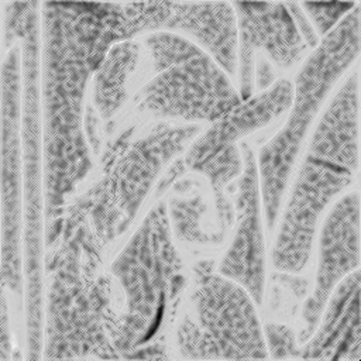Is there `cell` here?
<instances>
[{"mask_svg": "<svg viewBox=\"0 0 361 361\" xmlns=\"http://www.w3.org/2000/svg\"><path fill=\"white\" fill-rule=\"evenodd\" d=\"M39 94L48 210H56L90 168L82 131V99L89 75L106 56L71 4L41 3Z\"/></svg>", "mask_w": 361, "mask_h": 361, "instance_id": "1", "label": "cell"}, {"mask_svg": "<svg viewBox=\"0 0 361 361\" xmlns=\"http://www.w3.org/2000/svg\"><path fill=\"white\" fill-rule=\"evenodd\" d=\"M358 171V72L347 78L324 109L296 175L272 250L278 271L307 264L317 219Z\"/></svg>", "mask_w": 361, "mask_h": 361, "instance_id": "2", "label": "cell"}, {"mask_svg": "<svg viewBox=\"0 0 361 361\" xmlns=\"http://www.w3.org/2000/svg\"><path fill=\"white\" fill-rule=\"evenodd\" d=\"M360 3L324 37L307 56L292 83V104L282 128L259 149L257 169L262 213L274 228L292 168L302 142L327 94L360 52Z\"/></svg>", "mask_w": 361, "mask_h": 361, "instance_id": "3", "label": "cell"}, {"mask_svg": "<svg viewBox=\"0 0 361 361\" xmlns=\"http://www.w3.org/2000/svg\"><path fill=\"white\" fill-rule=\"evenodd\" d=\"M147 47L157 75L135 96L138 110L214 123L240 104L231 76L192 39L157 31L148 35Z\"/></svg>", "mask_w": 361, "mask_h": 361, "instance_id": "4", "label": "cell"}, {"mask_svg": "<svg viewBox=\"0 0 361 361\" xmlns=\"http://www.w3.org/2000/svg\"><path fill=\"white\" fill-rule=\"evenodd\" d=\"M192 295L195 317L178 326V347L186 358H268L257 305L237 282L200 262Z\"/></svg>", "mask_w": 361, "mask_h": 361, "instance_id": "5", "label": "cell"}, {"mask_svg": "<svg viewBox=\"0 0 361 361\" xmlns=\"http://www.w3.org/2000/svg\"><path fill=\"white\" fill-rule=\"evenodd\" d=\"M41 27L32 18L21 38L23 51V162H24V268L27 283V341L31 355L42 351L44 295H42V237H41V94L39 55Z\"/></svg>", "mask_w": 361, "mask_h": 361, "instance_id": "6", "label": "cell"}, {"mask_svg": "<svg viewBox=\"0 0 361 361\" xmlns=\"http://www.w3.org/2000/svg\"><path fill=\"white\" fill-rule=\"evenodd\" d=\"M166 207L157 204L111 265L126 290L127 327L133 337H148L161 314L168 289L175 293L180 261L171 241ZM134 338V344H135Z\"/></svg>", "mask_w": 361, "mask_h": 361, "instance_id": "7", "label": "cell"}, {"mask_svg": "<svg viewBox=\"0 0 361 361\" xmlns=\"http://www.w3.org/2000/svg\"><path fill=\"white\" fill-rule=\"evenodd\" d=\"M1 269L3 285L21 296L23 293V51L21 42L11 45L1 68Z\"/></svg>", "mask_w": 361, "mask_h": 361, "instance_id": "8", "label": "cell"}, {"mask_svg": "<svg viewBox=\"0 0 361 361\" xmlns=\"http://www.w3.org/2000/svg\"><path fill=\"white\" fill-rule=\"evenodd\" d=\"M237 18V66L240 96L254 92L257 51L282 69L296 63L303 52L316 48L320 38L309 23L300 3H231Z\"/></svg>", "mask_w": 361, "mask_h": 361, "instance_id": "9", "label": "cell"}, {"mask_svg": "<svg viewBox=\"0 0 361 361\" xmlns=\"http://www.w3.org/2000/svg\"><path fill=\"white\" fill-rule=\"evenodd\" d=\"M134 34L190 35L233 78L237 73V18L231 3L131 4Z\"/></svg>", "mask_w": 361, "mask_h": 361, "instance_id": "10", "label": "cell"}, {"mask_svg": "<svg viewBox=\"0 0 361 361\" xmlns=\"http://www.w3.org/2000/svg\"><path fill=\"white\" fill-rule=\"evenodd\" d=\"M241 155L244 168L235 188V233L217 272L241 285L255 305L261 306L265 288V241L257 158L247 144L241 145Z\"/></svg>", "mask_w": 361, "mask_h": 361, "instance_id": "11", "label": "cell"}, {"mask_svg": "<svg viewBox=\"0 0 361 361\" xmlns=\"http://www.w3.org/2000/svg\"><path fill=\"white\" fill-rule=\"evenodd\" d=\"M355 269H360V195L357 190L344 195L322 226L316 283L303 306L305 326L299 334L300 344L314 331L333 289Z\"/></svg>", "mask_w": 361, "mask_h": 361, "instance_id": "12", "label": "cell"}, {"mask_svg": "<svg viewBox=\"0 0 361 361\" xmlns=\"http://www.w3.org/2000/svg\"><path fill=\"white\" fill-rule=\"evenodd\" d=\"M83 293L68 269L55 278L48 306L47 357H72L73 351H96V345H103V326Z\"/></svg>", "mask_w": 361, "mask_h": 361, "instance_id": "13", "label": "cell"}, {"mask_svg": "<svg viewBox=\"0 0 361 361\" xmlns=\"http://www.w3.org/2000/svg\"><path fill=\"white\" fill-rule=\"evenodd\" d=\"M299 358H361L360 269L333 289L314 331L300 347Z\"/></svg>", "mask_w": 361, "mask_h": 361, "instance_id": "14", "label": "cell"}, {"mask_svg": "<svg viewBox=\"0 0 361 361\" xmlns=\"http://www.w3.org/2000/svg\"><path fill=\"white\" fill-rule=\"evenodd\" d=\"M292 82L281 79L274 82L258 94L241 100L233 110L212 124V127L196 140L185 155V165L190 169L217 152L235 144L240 138L267 126L292 104Z\"/></svg>", "mask_w": 361, "mask_h": 361, "instance_id": "15", "label": "cell"}, {"mask_svg": "<svg viewBox=\"0 0 361 361\" xmlns=\"http://www.w3.org/2000/svg\"><path fill=\"white\" fill-rule=\"evenodd\" d=\"M138 59V47L133 41L114 44L94 71V104L102 117H111L126 100V82Z\"/></svg>", "mask_w": 361, "mask_h": 361, "instance_id": "16", "label": "cell"}, {"mask_svg": "<svg viewBox=\"0 0 361 361\" xmlns=\"http://www.w3.org/2000/svg\"><path fill=\"white\" fill-rule=\"evenodd\" d=\"M203 203L199 196L190 197L188 200L172 199L169 204L172 226L179 238L186 240L189 243H200V244H217L221 243V234H207L200 227Z\"/></svg>", "mask_w": 361, "mask_h": 361, "instance_id": "17", "label": "cell"}, {"mask_svg": "<svg viewBox=\"0 0 361 361\" xmlns=\"http://www.w3.org/2000/svg\"><path fill=\"white\" fill-rule=\"evenodd\" d=\"M355 4L357 3H300V7L305 10L317 37L322 38L330 32Z\"/></svg>", "mask_w": 361, "mask_h": 361, "instance_id": "18", "label": "cell"}, {"mask_svg": "<svg viewBox=\"0 0 361 361\" xmlns=\"http://www.w3.org/2000/svg\"><path fill=\"white\" fill-rule=\"evenodd\" d=\"M268 357L272 358H299L300 347L295 340L293 331L283 324H268L264 329Z\"/></svg>", "mask_w": 361, "mask_h": 361, "instance_id": "19", "label": "cell"}, {"mask_svg": "<svg viewBox=\"0 0 361 361\" xmlns=\"http://www.w3.org/2000/svg\"><path fill=\"white\" fill-rule=\"evenodd\" d=\"M11 334L8 333V314H7V303H6V295L3 293L1 298V355L0 358L3 361L10 360V351H11V341L8 340Z\"/></svg>", "mask_w": 361, "mask_h": 361, "instance_id": "20", "label": "cell"}]
</instances>
